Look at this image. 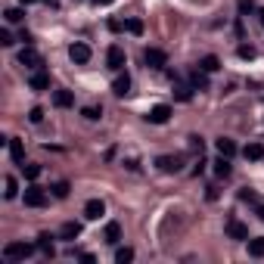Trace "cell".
Instances as JSON below:
<instances>
[{"label": "cell", "instance_id": "1", "mask_svg": "<svg viewBox=\"0 0 264 264\" xmlns=\"http://www.w3.org/2000/svg\"><path fill=\"white\" fill-rule=\"evenodd\" d=\"M34 249L37 246H31V243H7L4 246V261H25V258L34 255Z\"/></svg>", "mask_w": 264, "mask_h": 264}, {"label": "cell", "instance_id": "2", "mask_svg": "<svg viewBox=\"0 0 264 264\" xmlns=\"http://www.w3.org/2000/svg\"><path fill=\"white\" fill-rule=\"evenodd\" d=\"M19 65H25L28 71H37V68H44V56L37 53L34 47H25V50L19 53Z\"/></svg>", "mask_w": 264, "mask_h": 264}, {"label": "cell", "instance_id": "3", "mask_svg": "<svg viewBox=\"0 0 264 264\" xmlns=\"http://www.w3.org/2000/svg\"><path fill=\"white\" fill-rule=\"evenodd\" d=\"M125 59H128V56H125V50H122L118 44H112V47L106 50V65H109L112 71H122V68H125Z\"/></svg>", "mask_w": 264, "mask_h": 264}, {"label": "cell", "instance_id": "4", "mask_svg": "<svg viewBox=\"0 0 264 264\" xmlns=\"http://www.w3.org/2000/svg\"><path fill=\"white\" fill-rule=\"evenodd\" d=\"M90 56H93V53H90V47H87V44H81V41L68 47V59H71L75 65H87V62H90Z\"/></svg>", "mask_w": 264, "mask_h": 264}, {"label": "cell", "instance_id": "5", "mask_svg": "<svg viewBox=\"0 0 264 264\" xmlns=\"http://www.w3.org/2000/svg\"><path fill=\"white\" fill-rule=\"evenodd\" d=\"M22 199H25L28 208H44V205H47V193L41 190V186H28Z\"/></svg>", "mask_w": 264, "mask_h": 264}, {"label": "cell", "instance_id": "6", "mask_svg": "<svg viewBox=\"0 0 264 264\" xmlns=\"http://www.w3.org/2000/svg\"><path fill=\"white\" fill-rule=\"evenodd\" d=\"M171 118V106L168 103H159V106H153L146 112V122H153V125H165Z\"/></svg>", "mask_w": 264, "mask_h": 264}, {"label": "cell", "instance_id": "7", "mask_svg": "<svg viewBox=\"0 0 264 264\" xmlns=\"http://www.w3.org/2000/svg\"><path fill=\"white\" fill-rule=\"evenodd\" d=\"M28 87H31V90H50V75H47L44 68L28 71Z\"/></svg>", "mask_w": 264, "mask_h": 264}, {"label": "cell", "instance_id": "8", "mask_svg": "<svg viewBox=\"0 0 264 264\" xmlns=\"http://www.w3.org/2000/svg\"><path fill=\"white\" fill-rule=\"evenodd\" d=\"M143 59H146V65H149V68H162V65L168 62L165 50H159V47H149V50L143 53Z\"/></svg>", "mask_w": 264, "mask_h": 264}, {"label": "cell", "instance_id": "9", "mask_svg": "<svg viewBox=\"0 0 264 264\" xmlns=\"http://www.w3.org/2000/svg\"><path fill=\"white\" fill-rule=\"evenodd\" d=\"M106 214V202L103 199H87V205H84V218L87 221H100Z\"/></svg>", "mask_w": 264, "mask_h": 264}, {"label": "cell", "instance_id": "10", "mask_svg": "<svg viewBox=\"0 0 264 264\" xmlns=\"http://www.w3.org/2000/svg\"><path fill=\"white\" fill-rule=\"evenodd\" d=\"M227 236L243 243V239H249V227H246V224H239L236 218H230V221H227Z\"/></svg>", "mask_w": 264, "mask_h": 264}, {"label": "cell", "instance_id": "11", "mask_svg": "<svg viewBox=\"0 0 264 264\" xmlns=\"http://www.w3.org/2000/svg\"><path fill=\"white\" fill-rule=\"evenodd\" d=\"M78 236H81V224L68 221V224H62V227H59V239H62V243H75Z\"/></svg>", "mask_w": 264, "mask_h": 264}, {"label": "cell", "instance_id": "12", "mask_svg": "<svg viewBox=\"0 0 264 264\" xmlns=\"http://www.w3.org/2000/svg\"><path fill=\"white\" fill-rule=\"evenodd\" d=\"M159 171H165V174H177L180 171V159L177 156H159Z\"/></svg>", "mask_w": 264, "mask_h": 264}, {"label": "cell", "instance_id": "13", "mask_svg": "<svg viewBox=\"0 0 264 264\" xmlns=\"http://www.w3.org/2000/svg\"><path fill=\"white\" fill-rule=\"evenodd\" d=\"M106 243L109 246H118L122 243V224L118 221H109L106 224Z\"/></svg>", "mask_w": 264, "mask_h": 264}, {"label": "cell", "instance_id": "14", "mask_svg": "<svg viewBox=\"0 0 264 264\" xmlns=\"http://www.w3.org/2000/svg\"><path fill=\"white\" fill-rule=\"evenodd\" d=\"M53 106H56V109L75 106V93H71V90H53Z\"/></svg>", "mask_w": 264, "mask_h": 264}, {"label": "cell", "instance_id": "15", "mask_svg": "<svg viewBox=\"0 0 264 264\" xmlns=\"http://www.w3.org/2000/svg\"><path fill=\"white\" fill-rule=\"evenodd\" d=\"M10 156H13L16 165H25V146H22L19 137H10Z\"/></svg>", "mask_w": 264, "mask_h": 264}, {"label": "cell", "instance_id": "16", "mask_svg": "<svg viewBox=\"0 0 264 264\" xmlns=\"http://www.w3.org/2000/svg\"><path fill=\"white\" fill-rule=\"evenodd\" d=\"M243 156H246L249 162H261V159H264V143H249V146L243 149Z\"/></svg>", "mask_w": 264, "mask_h": 264}, {"label": "cell", "instance_id": "17", "mask_svg": "<svg viewBox=\"0 0 264 264\" xmlns=\"http://www.w3.org/2000/svg\"><path fill=\"white\" fill-rule=\"evenodd\" d=\"M190 84H193L196 90H208V71H205V68H196V71L190 75Z\"/></svg>", "mask_w": 264, "mask_h": 264}, {"label": "cell", "instance_id": "18", "mask_svg": "<svg viewBox=\"0 0 264 264\" xmlns=\"http://www.w3.org/2000/svg\"><path fill=\"white\" fill-rule=\"evenodd\" d=\"M34 246H37V252H44L47 258H53V236H50V233H41Z\"/></svg>", "mask_w": 264, "mask_h": 264}, {"label": "cell", "instance_id": "19", "mask_svg": "<svg viewBox=\"0 0 264 264\" xmlns=\"http://www.w3.org/2000/svg\"><path fill=\"white\" fill-rule=\"evenodd\" d=\"M214 146H218V153H221V156H227V159H230V156H236V143H233V140H227V137H221Z\"/></svg>", "mask_w": 264, "mask_h": 264}, {"label": "cell", "instance_id": "20", "mask_svg": "<svg viewBox=\"0 0 264 264\" xmlns=\"http://www.w3.org/2000/svg\"><path fill=\"white\" fill-rule=\"evenodd\" d=\"M193 90H196L193 84H177V87H174V97H177L180 103H190V100H193Z\"/></svg>", "mask_w": 264, "mask_h": 264}, {"label": "cell", "instance_id": "21", "mask_svg": "<svg viewBox=\"0 0 264 264\" xmlns=\"http://www.w3.org/2000/svg\"><path fill=\"white\" fill-rule=\"evenodd\" d=\"M112 90H115V97H125L131 90V78H128V75H118L115 84H112Z\"/></svg>", "mask_w": 264, "mask_h": 264}, {"label": "cell", "instance_id": "22", "mask_svg": "<svg viewBox=\"0 0 264 264\" xmlns=\"http://www.w3.org/2000/svg\"><path fill=\"white\" fill-rule=\"evenodd\" d=\"M199 68H205V71L211 75V71H218V68H221V59H218V56H202Z\"/></svg>", "mask_w": 264, "mask_h": 264}, {"label": "cell", "instance_id": "23", "mask_svg": "<svg viewBox=\"0 0 264 264\" xmlns=\"http://www.w3.org/2000/svg\"><path fill=\"white\" fill-rule=\"evenodd\" d=\"M249 255H252V258H261V255H264V236L249 239Z\"/></svg>", "mask_w": 264, "mask_h": 264}, {"label": "cell", "instance_id": "24", "mask_svg": "<svg viewBox=\"0 0 264 264\" xmlns=\"http://www.w3.org/2000/svg\"><path fill=\"white\" fill-rule=\"evenodd\" d=\"M4 186H7V190H4V196H7V199H16V196H19V183H16V177H7V180H4Z\"/></svg>", "mask_w": 264, "mask_h": 264}, {"label": "cell", "instance_id": "25", "mask_svg": "<svg viewBox=\"0 0 264 264\" xmlns=\"http://www.w3.org/2000/svg\"><path fill=\"white\" fill-rule=\"evenodd\" d=\"M214 174H218V177H227V174H230V162H227V156H221V159L214 162Z\"/></svg>", "mask_w": 264, "mask_h": 264}, {"label": "cell", "instance_id": "26", "mask_svg": "<svg viewBox=\"0 0 264 264\" xmlns=\"http://www.w3.org/2000/svg\"><path fill=\"white\" fill-rule=\"evenodd\" d=\"M81 115H84L87 122H97V118L103 115V109H100V106H84V109H81Z\"/></svg>", "mask_w": 264, "mask_h": 264}, {"label": "cell", "instance_id": "27", "mask_svg": "<svg viewBox=\"0 0 264 264\" xmlns=\"http://www.w3.org/2000/svg\"><path fill=\"white\" fill-rule=\"evenodd\" d=\"M68 190H71V186H68V180L53 183V196H56V199H65V196H68Z\"/></svg>", "mask_w": 264, "mask_h": 264}, {"label": "cell", "instance_id": "28", "mask_svg": "<svg viewBox=\"0 0 264 264\" xmlns=\"http://www.w3.org/2000/svg\"><path fill=\"white\" fill-rule=\"evenodd\" d=\"M4 19H7V22H10V25H19V22H22V19H25V13H22V10H16V7H13V10H7V13H4Z\"/></svg>", "mask_w": 264, "mask_h": 264}, {"label": "cell", "instance_id": "29", "mask_svg": "<svg viewBox=\"0 0 264 264\" xmlns=\"http://www.w3.org/2000/svg\"><path fill=\"white\" fill-rule=\"evenodd\" d=\"M22 171H25V177H28V180H37V177H41V165L25 162V165H22Z\"/></svg>", "mask_w": 264, "mask_h": 264}, {"label": "cell", "instance_id": "30", "mask_svg": "<svg viewBox=\"0 0 264 264\" xmlns=\"http://www.w3.org/2000/svg\"><path fill=\"white\" fill-rule=\"evenodd\" d=\"M115 261H118V264L134 261V249H128V246H125V249H118V252H115Z\"/></svg>", "mask_w": 264, "mask_h": 264}, {"label": "cell", "instance_id": "31", "mask_svg": "<svg viewBox=\"0 0 264 264\" xmlns=\"http://www.w3.org/2000/svg\"><path fill=\"white\" fill-rule=\"evenodd\" d=\"M125 28H128L131 34H143V22H140V19H128V22H125Z\"/></svg>", "mask_w": 264, "mask_h": 264}, {"label": "cell", "instance_id": "32", "mask_svg": "<svg viewBox=\"0 0 264 264\" xmlns=\"http://www.w3.org/2000/svg\"><path fill=\"white\" fill-rule=\"evenodd\" d=\"M28 118H31L34 125H41V122H44V109H37V106H34V109H31V115H28Z\"/></svg>", "mask_w": 264, "mask_h": 264}, {"label": "cell", "instance_id": "33", "mask_svg": "<svg viewBox=\"0 0 264 264\" xmlns=\"http://www.w3.org/2000/svg\"><path fill=\"white\" fill-rule=\"evenodd\" d=\"M0 44H4V47H13V44H16V41H13V34H10L7 28L0 31Z\"/></svg>", "mask_w": 264, "mask_h": 264}, {"label": "cell", "instance_id": "34", "mask_svg": "<svg viewBox=\"0 0 264 264\" xmlns=\"http://www.w3.org/2000/svg\"><path fill=\"white\" fill-rule=\"evenodd\" d=\"M255 10V0H239V13L246 16V13H252Z\"/></svg>", "mask_w": 264, "mask_h": 264}, {"label": "cell", "instance_id": "35", "mask_svg": "<svg viewBox=\"0 0 264 264\" xmlns=\"http://www.w3.org/2000/svg\"><path fill=\"white\" fill-rule=\"evenodd\" d=\"M239 199H243V202H258V196H255L252 190H243V193H239Z\"/></svg>", "mask_w": 264, "mask_h": 264}, {"label": "cell", "instance_id": "36", "mask_svg": "<svg viewBox=\"0 0 264 264\" xmlns=\"http://www.w3.org/2000/svg\"><path fill=\"white\" fill-rule=\"evenodd\" d=\"M239 56H243V59H252V56H255V50H252V47H246V44H243V47H239Z\"/></svg>", "mask_w": 264, "mask_h": 264}, {"label": "cell", "instance_id": "37", "mask_svg": "<svg viewBox=\"0 0 264 264\" xmlns=\"http://www.w3.org/2000/svg\"><path fill=\"white\" fill-rule=\"evenodd\" d=\"M190 146H193V149H199V153H202V137H190Z\"/></svg>", "mask_w": 264, "mask_h": 264}, {"label": "cell", "instance_id": "38", "mask_svg": "<svg viewBox=\"0 0 264 264\" xmlns=\"http://www.w3.org/2000/svg\"><path fill=\"white\" fill-rule=\"evenodd\" d=\"M19 4H22V7H28V4H37V0H19Z\"/></svg>", "mask_w": 264, "mask_h": 264}, {"label": "cell", "instance_id": "39", "mask_svg": "<svg viewBox=\"0 0 264 264\" xmlns=\"http://www.w3.org/2000/svg\"><path fill=\"white\" fill-rule=\"evenodd\" d=\"M258 218H261V221H264V205H258Z\"/></svg>", "mask_w": 264, "mask_h": 264}, {"label": "cell", "instance_id": "40", "mask_svg": "<svg viewBox=\"0 0 264 264\" xmlns=\"http://www.w3.org/2000/svg\"><path fill=\"white\" fill-rule=\"evenodd\" d=\"M93 4H112V0H93Z\"/></svg>", "mask_w": 264, "mask_h": 264}, {"label": "cell", "instance_id": "41", "mask_svg": "<svg viewBox=\"0 0 264 264\" xmlns=\"http://www.w3.org/2000/svg\"><path fill=\"white\" fill-rule=\"evenodd\" d=\"M258 16H261V25H264V10H261V13H258Z\"/></svg>", "mask_w": 264, "mask_h": 264}]
</instances>
